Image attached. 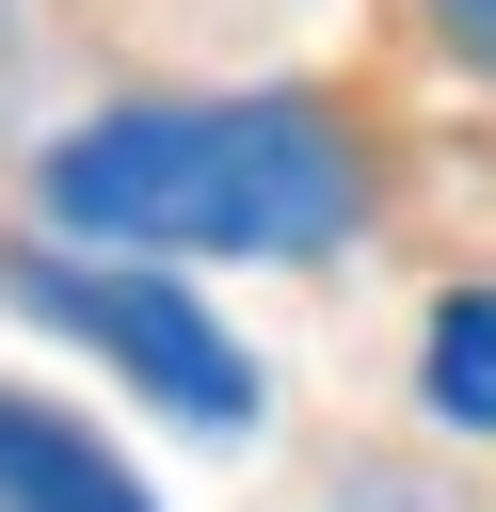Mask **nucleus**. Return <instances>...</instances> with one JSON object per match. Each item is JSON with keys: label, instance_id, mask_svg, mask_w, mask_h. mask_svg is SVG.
<instances>
[{"label": "nucleus", "instance_id": "1", "mask_svg": "<svg viewBox=\"0 0 496 512\" xmlns=\"http://www.w3.org/2000/svg\"><path fill=\"white\" fill-rule=\"evenodd\" d=\"M32 208L96 256H336L368 160L320 96H128L32 160Z\"/></svg>", "mask_w": 496, "mask_h": 512}, {"label": "nucleus", "instance_id": "2", "mask_svg": "<svg viewBox=\"0 0 496 512\" xmlns=\"http://www.w3.org/2000/svg\"><path fill=\"white\" fill-rule=\"evenodd\" d=\"M0 304H32V320H64L80 352H112L160 416H192V432H256V352L176 288V272H80V256H48V240H16L0 256Z\"/></svg>", "mask_w": 496, "mask_h": 512}, {"label": "nucleus", "instance_id": "3", "mask_svg": "<svg viewBox=\"0 0 496 512\" xmlns=\"http://www.w3.org/2000/svg\"><path fill=\"white\" fill-rule=\"evenodd\" d=\"M0 512H144V480H128L80 416H48V400L0 384Z\"/></svg>", "mask_w": 496, "mask_h": 512}, {"label": "nucleus", "instance_id": "4", "mask_svg": "<svg viewBox=\"0 0 496 512\" xmlns=\"http://www.w3.org/2000/svg\"><path fill=\"white\" fill-rule=\"evenodd\" d=\"M416 400L448 432H496V288H448L432 336H416Z\"/></svg>", "mask_w": 496, "mask_h": 512}, {"label": "nucleus", "instance_id": "5", "mask_svg": "<svg viewBox=\"0 0 496 512\" xmlns=\"http://www.w3.org/2000/svg\"><path fill=\"white\" fill-rule=\"evenodd\" d=\"M432 16H448V48H464V64H496V0H432Z\"/></svg>", "mask_w": 496, "mask_h": 512}]
</instances>
